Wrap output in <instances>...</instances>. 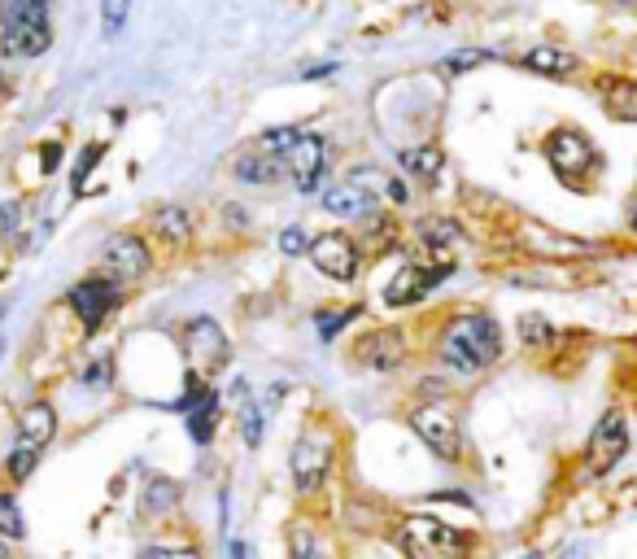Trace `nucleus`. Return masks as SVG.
<instances>
[{
  "instance_id": "f257e3e1",
  "label": "nucleus",
  "mask_w": 637,
  "mask_h": 559,
  "mask_svg": "<svg viewBox=\"0 0 637 559\" xmlns=\"http://www.w3.org/2000/svg\"><path fill=\"white\" fill-rule=\"evenodd\" d=\"M502 350H507V337H502V324L489 311H463L446 319V328L437 332V359L454 376L489 372L502 359Z\"/></svg>"
},
{
  "instance_id": "f03ea898",
  "label": "nucleus",
  "mask_w": 637,
  "mask_h": 559,
  "mask_svg": "<svg viewBox=\"0 0 637 559\" xmlns=\"http://www.w3.org/2000/svg\"><path fill=\"white\" fill-rule=\"evenodd\" d=\"M393 542H398L402 559H472L476 538L459 525H446L437 516H402L398 529H393Z\"/></svg>"
},
{
  "instance_id": "7ed1b4c3",
  "label": "nucleus",
  "mask_w": 637,
  "mask_h": 559,
  "mask_svg": "<svg viewBox=\"0 0 637 559\" xmlns=\"http://www.w3.org/2000/svg\"><path fill=\"white\" fill-rule=\"evenodd\" d=\"M53 44L48 0H0V53L5 57H40Z\"/></svg>"
},
{
  "instance_id": "20e7f679",
  "label": "nucleus",
  "mask_w": 637,
  "mask_h": 559,
  "mask_svg": "<svg viewBox=\"0 0 637 559\" xmlns=\"http://www.w3.org/2000/svg\"><path fill=\"white\" fill-rule=\"evenodd\" d=\"M542 158L550 162V171L572 188H581L594 171H603V153H598L594 136L581 132V127H555V132L542 140Z\"/></svg>"
},
{
  "instance_id": "39448f33",
  "label": "nucleus",
  "mask_w": 637,
  "mask_h": 559,
  "mask_svg": "<svg viewBox=\"0 0 637 559\" xmlns=\"http://www.w3.org/2000/svg\"><path fill=\"white\" fill-rule=\"evenodd\" d=\"M629 455V420H624L620 407H607L598 415V424L590 428V437H585V477L590 481H603L611 472L624 463Z\"/></svg>"
},
{
  "instance_id": "423d86ee",
  "label": "nucleus",
  "mask_w": 637,
  "mask_h": 559,
  "mask_svg": "<svg viewBox=\"0 0 637 559\" xmlns=\"http://www.w3.org/2000/svg\"><path fill=\"white\" fill-rule=\"evenodd\" d=\"M123 280H114V276H105V271H96V276H83L79 284H70V293H66V302H70V311L79 315V324L88 337H96L105 324H110V315L123 306Z\"/></svg>"
},
{
  "instance_id": "0eeeda50",
  "label": "nucleus",
  "mask_w": 637,
  "mask_h": 559,
  "mask_svg": "<svg viewBox=\"0 0 637 559\" xmlns=\"http://www.w3.org/2000/svg\"><path fill=\"white\" fill-rule=\"evenodd\" d=\"M411 428L437 459H446V463L463 459V424H459V411H454L450 402H424V407H415Z\"/></svg>"
},
{
  "instance_id": "6e6552de",
  "label": "nucleus",
  "mask_w": 637,
  "mask_h": 559,
  "mask_svg": "<svg viewBox=\"0 0 637 559\" xmlns=\"http://www.w3.org/2000/svg\"><path fill=\"white\" fill-rule=\"evenodd\" d=\"M310 263L336 284H354L363 271V245L350 232H323L310 241Z\"/></svg>"
},
{
  "instance_id": "1a4fd4ad",
  "label": "nucleus",
  "mask_w": 637,
  "mask_h": 559,
  "mask_svg": "<svg viewBox=\"0 0 637 559\" xmlns=\"http://www.w3.org/2000/svg\"><path fill=\"white\" fill-rule=\"evenodd\" d=\"M101 271L105 276H114V280H144L153 271V249L149 241H144L140 232H114L110 241H105L101 249Z\"/></svg>"
},
{
  "instance_id": "9d476101",
  "label": "nucleus",
  "mask_w": 637,
  "mask_h": 559,
  "mask_svg": "<svg viewBox=\"0 0 637 559\" xmlns=\"http://www.w3.org/2000/svg\"><path fill=\"white\" fill-rule=\"evenodd\" d=\"M184 350H188V359L197 363V372H206V376H214L219 367L232 363L227 332L219 328V319H210V315H197L184 324Z\"/></svg>"
},
{
  "instance_id": "9b49d317",
  "label": "nucleus",
  "mask_w": 637,
  "mask_h": 559,
  "mask_svg": "<svg viewBox=\"0 0 637 559\" xmlns=\"http://www.w3.org/2000/svg\"><path fill=\"white\" fill-rule=\"evenodd\" d=\"M288 468H293L297 494H319L323 481H328V468H332V442L323 433H302L293 442Z\"/></svg>"
},
{
  "instance_id": "f8f14e48",
  "label": "nucleus",
  "mask_w": 637,
  "mask_h": 559,
  "mask_svg": "<svg viewBox=\"0 0 637 559\" xmlns=\"http://www.w3.org/2000/svg\"><path fill=\"white\" fill-rule=\"evenodd\" d=\"M454 271V263H437V267H424V263H402L393 271V280L384 284V306H393V311H406V306L424 302V297L437 289L441 280H446Z\"/></svg>"
},
{
  "instance_id": "ddd939ff",
  "label": "nucleus",
  "mask_w": 637,
  "mask_h": 559,
  "mask_svg": "<svg viewBox=\"0 0 637 559\" xmlns=\"http://www.w3.org/2000/svg\"><path fill=\"white\" fill-rule=\"evenodd\" d=\"M319 206L332 214V219H371V214H380V188H371L363 180H354V175H345L341 184L323 188L319 193Z\"/></svg>"
},
{
  "instance_id": "4468645a",
  "label": "nucleus",
  "mask_w": 637,
  "mask_h": 559,
  "mask_svg": "<svg viewBox=\"0 0 637 559\" xmlns=\"http://www.w3.org/2000/svg\"><path fill=\"white\" fill-rule=\"evenodd\" d=\"M284 171L293 175V184H297V193L310 197V193H319V184H323V175H328V145H323V136H302L293 149L284 153Z\"/></svg>"
},
{
  "instance_id": "2eb2a0df",
  "label": "nucleus",
  "mask_w": 637,
  "mask_h": 559,
  "mask_svg": "<svg viewBox=\"0 0 637 559\" xmlns=\"http://www.w3.org/2000/svg\"><path fill=\"white\" fill-rule=\"evenodd\" d=\"M358 363L371 367V372H393V367L406 363V354H411V346H406V332L402 328H371L363 341L354 346Z\"/></svg>"
},
{
  "instance_id": "dca6fc26",
  "label": "nucleus",
  "mask_w": 637,
  "mask_h": 559,
  "mask_svg": "<svg viewBox=\"0 0 637 559\" xmlns=\"http://www.w3.org/2000/svg\"><path fill=\"white\" fill-rule=\"evenodd\" d=\"M594 92H598V101H603V114L607 118L637 127V79L633 75L603 70V75H594Z\"/></svg>"
},
{
  "instance_id": "f3484780",
  "label": "nucleus",
  "mask_w": 637,
  "mask_h": 559,
  "mask_svg": "<svg viewBox=\"0 0 637 559\" xmlns=\"http://www.w3.org/2000/svg\"><path fill=\"white\" fill-rule=\"evenodd\" d=\"M415 241H419V249H428L437 263H450V254L467 245V236L450 214H424V219H415Z\"/></svg>"
},
{
  "instance_id": "a211bd4d",
  "label": "nucleus",
  "mask_w": 637,
  "mask_h": 559,
  "mask_svg": "<svg viewBox=\"0 0 637 559\" xmlns=\"http://www.w3.org/2000/svg\"><path fill=\"white\" fill-rule=\"evenodd\" d=\"M528 75H542V79H576L581 75V57L563 44H533L520 62H515Z\"/></svg>"
},
{
  "instance_id": "6ab92c4d",
  "label": "nucleus",
  "mask_w": 637,
  "mask_h": 559,
  "mask_svg": "<svg viewBox=\"0 0 637 559\" xmlns=\"http://www.w3.org/2000/svg\"><path fill=\"white\" fill-rule=\"evenodd\" d=\"M57 437V407L53 402H27L18 415V442L22 446H35V450H44L48 442Z\"/></svg>"
},
{
  "instance_id": "aec40b11",
  "label": "nucleus",
  "mask_w": 637,
  "mask_h": 559,
  "mask_svg": "<svg viewBox=\"0 0 637 559\" xmlns=\"http://www.w3.org/2000/svg\"><path fill=\"white\" fill-rule=\"evenodd\" d=\"M533 254L542 258H594L598 245L594 241H581V236H563V232H550V228H528V245Z\"/></svg>"
},
{
  "instance_id": "412c9836",
  "label": "nucleus",
  "mask_w": 637,
  "mask_h": 559,
  "mask_svg": "<svg viewBox=\"0 0 637 559\" xmlns=\"http://www.w3.org/2000/svg\"><path fill=\"white\" fill-rule=\"evenodd\" d=\"M280 175H284V158H271V153H262L258 145L232 158V180L236 184H258L262 188V184H275Z\"/></svg>"
},
{
  "instance_id": "4be33fe9",
  "label": "nucleus",
  "mask_w": 637,
  "mask_h": 559,
  "mask_svg": "<svg viewBox=\"0 0 637 559\" xmlns=\"http://www.w3.org/2000/svg\"><path fill=\"white\" fill-rule=\"evenodd\" d=\"M398 162H402V171L411 175V180L419 184H437L441 180V171H446V149L441 145H411V149H402L398 153Z\"/></svg>"
},
{
  "instance_id": "5701e85b",
  "label": "nucleus",
  "mask_w": 637,
  "mask_h": 559,
  "mask_svg": "<svg viewBox=\"0 0 637 559\" xmlns=\"http://www.w3.org/2000/svg\"><path fill=\"white\" fill-rule=\"evenodd\" d=\"M179 498H184V490H179V481L153 477V481L140 490V511H144L149 520H162V516H171V511L179 507Z\"/></svg>"
},
{
  "instance_id": "b1692460",
  "label": "nucleus",
  "mask_w": 637,
  "mask_h": 559,
  "mask_svg": "<svg viewBox=\"0 0 637 559\" xmlns=\"http://www.w3.org/2000/svg\"><path fill=\"white\" fill-rule=\"evenodd\" d=\"M515 332H520V346H524V350H533V354L555 350V341H559L555 324H550L546 315H537V311H528V315L515 319Z\"/></svg>"
},
{
  "instance_id": "393cba45",
  "label": "nucleus",
  "mask_w": 637,
  "mask_h": 559,
  "mask_svg": "<svg viewBox=\"0 0 637 559\" xmlns=\"http://www.w3.org/2000/svg\"><path fill=\"white\" fill-rule=\"evenodd\" d=\"M153 232H158V241H171V245H188L192 241V219L184 206H162L153 214Z\"/></svg>"
},
{
  "instance_id": "a878e982",
  "label": "nucleus",
  "mask_w": 637,
  "mask_h": 559,
  "mask_svg": "<svg viewBox=\"0 0 637 559\" xmlns=\"http://www.w3.org/2000/svg\"><path fill=\"white\" fill-rule=\"evenodd\" d=\"M214 428H219V394L210 389V398L201 402L197 411H188V437L197 446H210L214 442Z\"/></svg>"
},
{
  "instance_id": "bb28decb",
  "label": "nucleus",
  "mask_w": 637,
  "mask_h": 559,
  "mask_svg": "<svg viewBox=\"0 0 637 559\" xmlns=\"http://www.w3.org/2000/svg\"><path fill=\"white\" fill-rule=\"evenodd\" d=\"M485 62H498V53H489V49H454L446 53L437 62L441 75H467V70H480Z\"/></svg>"
},
{
  "instance_id": "cd10ccee",
  "label": "nucleus",
  "mask_w": 637,
  "mask_h": 559,
  "mask_svg": "<svg viewBox=\"0 0 637 559\" xmlns=\"http://www.w3.org/2000/svg\"><path fill=\"white\" fill-rule=\"evenodd\" d=\"M35 468H40V450H35V446H22V442H14V450H9V455H5V477L14 481V485H27Z\"/></svg>"
},
{
  "instance_id": "c85d7f7f",
  "label": "nucleus",
  "mask_w": 637,
  "mask_h": 559,
  "mask_svg": "<svg viewBox=\"0 0 637 559\" xmlns=\"http://www.w3.org/2000/svg\"><path fill=\"white\" fill-rule=\"evenodd\" d=\"M302 136H306V127H302V123L271 127V132H262V136H258V149H262V153H271V158H284V153L293 149Z\"/></svg>"
},
{
  "instance_id": "c756f323",
  "label": "nucleus",
  "mask_w": 637,
  "mask_h": 559,
  "mask_svg": "<svg viewBox=\"0 0 637 559\" xmlns=\"http://www.w3.org/2000/svg\"><path fill=\"white\" fill-rule=\"evenodd\" d=\"M110 153V145L105 140H96V145H83V153L75 158V171H70V188H75V197L88 193V175H92V166Z\"/></svg>"
},
{
  "instance_id": "7c9ffc66",
  "label": "nucleus",
  "mask_w": 637,
  "mask_h": 559,
  "mask_svg": "<svg viewBox=\"0 0 637 559\" xmlns=\"http://www.w3.org/2000/svg\"><path fill=\"white\" fill-rule=\"evenodd\" d=\"M0 538L5 542H22L27 538V516H22L14 494H0Z\"/></svg>"
},
{
  "instance_id": "2f4dec72",
  "label": "nucleus",
  "mask_w": 637,
  "mask_h": 559,
  "mask_svg": "<svg viewBox=\"0 0 637 559\" xmlns=\"http://www.w3.org/2000/svg\"><path fill=\"white\" fill-rule=\"evenodd\" d=\"M131 18V0H101V31L105 40H118Z\"/></svg>"
},
{
  "instance_id": "473e14b6",
  "label": "nucleus",
  "mask_w": 637,
  "mask_h": 559,
  "mask_svg": "<svg viewBox=\"0 0 637 559\" xmlns=\"http://www.w3.org/2000/svg\"><path fill=\"white\" fill-rule=\"evenodd\" d=\"M358 315H363V306H345V311H319V315H315V328H319L323 341H336V332L350 328Z\"/></svg>"
},
{
  "instance_id": "72a5a7b5",
  "label": "nucleus",
  "mask_w": 637,
  "mask_h": 559,
  "mask_svg": "<svg viewBox=\"0 0 637 559\" xmlns=\"http://www.w3.org/2000/svg\"><path fill=\"white\" fill-rule=\"evenodd\" d=\"M236 407H240V437H245L249 450H258L262 446V407H254V398L236 402Z\"/></svg>"
},
{
  "instance_id": "f704fd0d",
  "label": "nucleus",
  "mask_w": 637,
  "mask_h": 559,
  "mask_svg": "<svg viewBox=\"0 0 637 559\" xmlns=\"http://www.w3.org/2000/svg\"><path fill=\"white\" fill-rule=\"evenodd\" d=\"M83 385L92 389V394H101V389L114 385V354H101V359H92L83 367Z\"/></svg>"
},
{
  "instance_id": "c9c22d12",
  "label": "nucleus",
  "mask_w": 637,
  "mask_h": 559,
  "mask_svg": "<svg viewBox=\"0 0 637 559\" xmlns=\"http://www.w3.org/2000/svg\"><path fill=\"white\" fill-rule=\"evenodd\" d=\"M288 542H293V559H323L315 546V533H310V525H302V520L293 525V538Z\"/></svg>"
},
{
  "instance_id": "e433bc0d",
  "label": "nucleus",
  "mask_w": 637,
  "mask_h": 559,
  "mask_svg": "<svg viewBox=\"0 0 637 559\" xmlns=\"http://www.w3.org/2000/svg\"><path fill=\"white\" fill-rule=\"evenodd\" d=\"M275 245H280V254H284V258H297V254H306V249H310V236L293 223V228H284V232H280V241H275Z\"/></svg>"
},
{
  "instance_id": "4c0bfd02",
  "label": "nucleus",
  "mask_w": 637,
  "mask_h": 559,
  "mask_svg": "<svg viewBox=\"0 0 637 559\" xmlns=\"http://www.w3.org/2000/svg\"><path fill=\"white\" fill-rule=\"evenodd\" d=\"M140 559H201V551H192V546H144Z\"/></svg>"
},
{
  "instance_id": "58836bf2",
  "label": "nucleus",
  "mask_w": 637,
  "mask_h": 559,
  "mask_svg": "<svg viewBox=\"0 0 637 559\" xmlns=\"http://www.w3.org/2000/svg\"><path fill=\"white\" fill-rule=\"evenodd\" d=\"M18 223H22V206L18 201H5V206H0V236H14Z\"/></svg>"
},
{
  "instance_id": "ea45409f",
  "label": "nucleus",
  "mask_w": 637,
  "mask_h": 559,
  "mask_svg": "<svg viewBox=\"0 0 637 559\" xmlns=\"http://www.w3.org/2000/svg\"><path fill=\"white\" fill-rule=\"evenodd\" d=\"M57 162H62V140H48V145L40 149V171L57 175Z\"/></svg>"
},
{
  "instance_id": "a19ab883",
  "label": "nucleus",
  "mask_w": 637,
  "mask_h": 559,
  "mask_svg": "<svg viewBox=\"0 0 637 559\" xmlns=\"http://www.w3.org/2000/svg\"><path fill=\"white\" fill-rule=\"evenodd\" d=\"M332 70H336V62H323V66H306V70H302V79H328Z\"/></svg>"
},
{
  "instance_id": "79ce46f5",
  "label": "nucleus",
  "mask_w": 637,
  "mask_h": 559,
  "mask_svg": "<svg viewBox=\"0 0 637 559\" xmlns=\"http://www.w3.org/2000/svg\"><path fill=\"white\" fill-rule=\"evenodd\" d=\"M389 197L398 201V206H406V197H411V193H406V184H402V180H389Z\"/></svg>"
},
{
  "instance_id": "37998d69",
  "label": "nucleus",
  "mask_w": 637,
  "mask_h": 559,
  "mask_svg": "<svg viewBox=\"0 0 637 559\" xmlns=\"http://www.w3.org/2000/svg\"><path fill=\"white\" fill-rule=\"evenodd\" d=\"M227 555H232V559H249V546L232 538V542H227Z\"/></svg>"
},
{
  "instance_id": "c03bdc74",
  "label": "nucleus",
  "mask_w": 637,
  "mask_h": 559,
  "mask_svg": "<svg viewBox=\"0 0 637 559\" xmlns=\"http://www.w3.org/2000/svg\"><path fill=\"white\" fill-rule=\"evenodd\" d=\"M0 559H9V542L5 538H0Z\"/></svg>"
},
{
  "instance_id": "a18cd8bd",
  "label": "nucleus",
  "mask_w": 637,
  "mask_h": 559,
  "mask_svg": "<svg viewBox=\"0 0 637 559\" xmlns=\"http://www.w3.org/2000/svg\"><path fill=\"white\" fill-rule=\"evenodd\" d=\"M629 228L637 232V206H633V214H629Z\"/></svg>"
},
{
  "instance_id": "49530a36",
  "label": "nucleus",
  "mask_w": 637,
  "mask_h": 559,
  "mask_svg": "<svg viewBox=\"0 0 637 559\" xmlns=\"http://www.w3.org/2000/svg\"><path fill=\"white\" fill-rule=\"evenodd\" d=\"M0 92H5V70H0Z\"/></svg>"
},
{
  "instance_id": "de8ad7c7",
  "label": "nucleus",
  "mask_w": 637,
  "mask_h": 559,
  "mask_svg": "<svg viewBox=\"0 0 637 559\" xmlns=\"http://www.w3.org/2000/svg\"><path fill=\"white\" fill-rule=\"evenodd\" d=\"M616 5H637V0H616Z\"/></svg>"
},
{
  "instance_id": "09e8293b",
  "label": "nucleus",
  "mask_w": 637,
  "mask_h": 559,
  "mask_svg": "<svg viewBox=\"0 0 637 559\" xmlns=\"http://www.w3.org/2000/svg\"><path fill=\"white\" fill-rule=\"evenodd\" d=\"M524 559H542V555H537V551H533V555H524Z\"/></svg>"
}]
</instances>
